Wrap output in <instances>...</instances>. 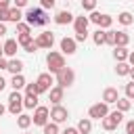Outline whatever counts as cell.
Returning a JSON list of instances; mask_svg holds the SVG:
<instances>
[{"mask_svg":"<svg viewBox=\"0 0 134 134\" xmlns=\"http://www.w3.org/2000/svg\"><path fill=\"white\" fill-rule=\"evenodd\" d=\"M126 134H134V119H130L126 124Z\"/></svg>","mask_w":134,"mask_h":134,"instance_id":"40","label":"cell"},{"mask_svg":"<svg viewBox=\"0 0 134 134\" xmlns=\"http://www.w3.org/2000/svg\"><path fill=\"white\" fill-rule=\"evenodd\" d=\"M46 65H48V71H50V73H59V71L65 67V57H63V52L50 50V52L46 54Z\"/></svg>","mask_w":134,"mask_h":134,"instance_id":"2","label":"cell"},{"mask_svg":"<svg viewBox=\"0 0 134 134\" xmlns=\"http://www.w3.org/2000/svg\"><path fill=\"white\" fill-rule=\"evenodd\" d=\"M73 15L69 13V10H59L57 15H54V23L57 25H67V23H73Z\"/></svg>","mask_w":134,"mask_h":134,"instance_id":"14","label":"cell"},{"mask_svg":"<svg viewBox=\"0 0 134 134\" xmlns=\"http://www.w3.org/2000/svg\"><path fill=\"white\" fill-rule=\"evenodd\" d=\"M52 75H50V71L48 73H40L38 75V80H36V84H38V94H42V92H48L50 88H52Z\"/></svg>","mask_w":134,"mask_h":134,"instance_id":"9","label":"cell"},{"mask_svg":"<svg viewBox=\"0 0 134 134\" xmlns=\"http://www.w3.org/2000/svg\"><path fill=\"white\" fill-rule=\"evenodd\" d=\"M130 77H132V82H134V67L130 69Z\"/></svg>","mask_w":134,"mask_h":134,"instance_id":"50","label":"cell"},{"mask_svg":"<svg viewBox=\"0 0 134 134\" xmlns=\"http://www.w3.org/2000/svg\"><path fill=\"white\" fill-rule=\"evenodd\" d=\"M6 67H8V61L4 57H0V69H6Z\"/></svg>","mask_w":134,"mask_h":134,"instance_id":"43","label":"cell"},{"mask_svg":"<svg viewBox=\"0 0 134 134\" xmlns=\"http://www.w3.org/2000/svg\"><path fill=\"white\" fill-rule=\"evenodd\" d=\"M90 130H92V119L90 117H84V119L77 121V132L80 134H90Z\"/></svg>","mask_w":134,"mask_h":134,"instance_id":"19","label":"cell"},{"mask_svg":"<svg viewBox=\"0 0 134 134\" xmlns=\"http://www.w3.org/2000/svg\"><path fill=\"white\" fill-rule=\"evenodd\" d=\"M25 77L21 75V73H15L13 75V80H10V86H13V90H21V88H25Z\"/></svg>","mask_w":134,"mask_h":134,"instance_id":"23","label":"cell"},{"mask_svg":"<svg viewBox=\"0 0 134 134\" xmlns=\"http://www.w3.org/2000/svg\"><path fill=\"white\" fill-rule=\"evenodd\" d=\"M130 69H132V65H130V63H126V61H117L115 73H117V75H130Z\"/></svg>","mask_w":134,"mask_h":134,"instance_id":"25","label":"cell"},{"mask_svg":"<svg viewBox=\"0 0 134 134\" xmlns=\"http://www.w3.org/2000/svg\"><path fill=\"white\" fill-rule=\"evenodd\" d=\"M23 13H21V8L19 6H13V8H8V21H13V23H19V21H23Z\"/></svg>","mask_w":134,"mask_h":134,"instance_id":"20","label":"cell"},{"mask_svg":"<svg viewBox=\"0 0 134 134\" xmlns=\"http://www.w3.org/2000/svg\"><path fill=\"white\" fill-rule=\"evenodd\" d=\"M23 19H25L31 27H38V25H46V23H48V17H46L44 8H29Z\"/></svg>","mask_w":134,"mask_h":134,"instance_id":"1","label":"cell"},{"mask_svg":"<svg viewBox=\"0 0 134 134\" xmlns=\"http://www.w3.org/2000/svg\"><path fill=\"white\" fill-rule=\"evenodd\" d=\"M57 75V84L59 86H63V88H69L73 82H75V73H73V69L71 67H63L59 73H54Z\"/></svg>","mask_w":134,"mask_h":134,"instance_id":"5","label":"cell"},{"mask_svg":"<svg viewBox=\"0 0 134 134\" xmlns=\"http://www.w3.org/2000/svg\"><path fill=\"white\" fill-rule=\"evenodd\" d=\"M34 124V119H31V115H25V113H21V115H17V126L21 128V130H27L29 126Z\"/></svg>","mask_w":134,"mask_h":134,"instance_id":"22","label":"cell"},{"mask_svg":"<svg viewBox=\"0 0 134 134\" xmlns=\"http://www.w3.org/2000/svg\"><path fill=\"white\" fill-rule=\"evenodd\" d=\"M128 48L126 46H113V57H115V61H128Z\"/></svg>","mask_w":134,"mask_h":134,"instance_id":"21","label":"cell"},{"mask_svg":"<svg viewBox=\"0 0 134 134\" xmlns=\"http://www.w3.org/2000/svg\"><path fill=\"white\" fill-rule=\"evenodd\" d=\"M6 69H8V71H10L13 75H15V73H21V71H23V61H21V59H15V57H13V59L8 61V67H6Z\"/></svg>","mask_w":134,"mask_h":134,"instance_id":"18","label":"cell"},{"mask_svg":"<svg viewBox=\"0 0 134 134\" xmlns=\"http://www.w3.org/2000/svg\"><path fill=\"white\" fill-rule=\"evenodd\" d=\"M34 38H31V34H19V38H17V42H19V46H25V44H29Z\"/></svg>","mask_w":134,"mask_h":134,"instance_id":"32","label":"cell"},{"mask_svg":"<svg viewBox=\"0 0 134 134\" xmlns=\"http://www.w3.org/2000/svg\"><path fill=\"white\" fill-rule=\"evenodd\" d=\"M117 111H121V113H126V111H130V107H132V103H130V98L126 96V98H117Z\"/></svg>","mask_w":134,"mask_h":134,"instance_id":"29","label":"cell"},{"mask_svg":"<svg viewBox=\"0 0 134 134\" xmlns=\"http://www.w3.org/2000/svg\"><path fill=\"white\" fill-rule=\"evenodd\" d=\"M25 94H38V84H36V82L25 84Z\"/></svg>","mask_w":134,"mask_h":134,"instance_id":"35","label":"cell"},{"mask_svg":"<svg viewBox=\"0 0 134 134\" xmlns=\"http://www.w3.org/2000/svg\"><path fill=\"white\" fill-rule=\"evenodd\" d=\"M13 2H15V6H19V8L27 6V0H13Z\"/></svg>","mask_w":134,"mask_h":134,"instance_id":"42","label":"cell"},{"mask_svg":"<svg viewBox=\"0 0 134 134\" xmlns=\"http://www.w3.org/2000/svg\"><path fill=\"white\" fill-rule=\"evenodd\" d=\"M130 36L126 31H115V46H128Z\"/></svg>","mask_w":134,"mask_h":134,"instance_id":"27","label":"cell"},{"mask_svg":"<svg viewBox=\"0 0 134 134\" xmlns=\"http://www.w3.org/2000/svg\"><path fill=\"white\" fill-rule=\"evenodd\" d=\"M88 23H90V19L88 17H75L73 19V27H75V34H86V29H88Z\"/></svg>","mask_w":134,"mask_h":134,"instance_id":"15","label":"cell"},{"mask_svg":"<svg viewBox=\"0 0 134 134\" xmlns=\"http://www.w3.org/2000/svg\"><path fill=\"white\" fill-rule=\"evenodd\" d=\"M86 38H88V31L86 34H75V42H86Z\"/></svg>","mask_w":134,"mask_h":134,"instance_id":"41","label":"cell"},{"mask_svg":"<svg viewBox=\"0 0 134 134\" xmlns=\"http://www.w3.org/2000/svg\"><path fill=\"white\" fill-rule=\"evenodd\" d=\"M44 134H59V124H54V121L46 124L44 126Z\"/></svg>","mask_w":134,"mask_h":134,"instance_id":"30","label":"cell"},{"mask_svg":"<svg viewBox=\"0 0 134 134\" xmlns=\"http://www.w3.org/2000/svg\"><path fill=\"white\" fill-rule=\"evenodd\" d=\"M67 117H69V111H67L65 107L54 105V107L50 109V119H52L54 124H63V121H67Z\"/></svg>","mask_w":134,"mask_h":134,"instance_id":"10","label":"cell"},{"mask_svg":"<svg viewBox=\"0 0 134 134\" xmlns=\"http://www.w3.org/2000/svg\"><path fill=\"white\" fill-rule=\"evenodd\" d=\"M107 113H109V105H107L105 100H103V103H96V105H92V107L88 109L90 119H103Z\"/></svg>","mask_w":134,"mask_h":134,"instance_id":"8","label":"cell"},{"mask_svg":"<svg viewBox=\"0 0 134 134\" xmlns=\"http://www.w3.org/2000/svg\"><path fill=\"white\" fill-rule=\"evenodd\" d=\"M63 134H80V132H77V128H65Z\"/></svg>","mask_w":134,"mask_h":134,"instance_id":"44","label":"cell"},{"mask_svg":"<svg viewBox=\"0 0 134 134\" xmlns=\"http://www.w3.org/2000/svg\"><path fill=\"white\" fill-rule=\"evenodd\" d=\"M4 54V44H0V57Z\"/></svg>","mask_w":134,"mask_h":134,"instance_id":"51","label":"cell"},{"mask_svg":"<svg viewBox=\"0 0 134 134\" xmlns=\"http://www.w3.org/2000/svg\"><path fill=\"white\" fill-rule=\"evenodd\" d=\"M23 50H25V52H36V50H38V44H36V40H31L29 44H25V46H23Z\"/></svg>","mask_w":134,"mask_h":134,"instance_id":"36","label":"cell"},{"mask_svg":"<svg viewBox=\"0 0 134 134\" xmlns=\"http://www.w3.org/2000/svg\"><path fill=\"white\" fill-rule=\"evenodd\" d=\"M82 8H84V10H90V13H92V10L96 8V0H82Z\"/></svg>","mask_w":134,"mask_h":134,"instance_id":"34","label":"cell"},{"mask_svg":"<svg viewBox=\"0 0 134 134\" xmlns=\"http://www.w3.org/2000/svg\"><path fill=\"white\" fill-rule=\"evenodd\" d=\"M17 31H19V34H29V31H31V25L19 21V23H17Z\"/></svg>","mask_w":134,"mask_h":134,"instance_id":"33","label":"cell"},{"mask_svg":"<svg viewBox=\"0 0 134 134\" xmlns=\"http://www.w3.org/2000/svg\"><path fill=\"white\" fill-rule=\"evenodd\" d=\"M126 96L132 100L134 98V82H130V84H126Z\"/></svg>","mask_w":134,"mask_h":134,"instance_id":"37","label":"cell"},{"mask_svg":"<svg viewBox=\"0 0 134 134\" xmlns=\"http://www.w3.org/2000/svg\"><path fill=\"white\" fill-rule=\"evenodd\" d=\"M117 21H119L121 25H132V23H134V17H132V13L124 10V13H119V15H117Z\"/></svg>","mask_w":134,"mask_h":134,"instance_id":"28","label":"cell"},{"mask_svg":"<svg viewBox=\"0 0 134 134\" xmlns=\"http://www.w3.org/2000/svg\"><path fill=\"white\" fill-rule=\"evenodd\" d=\"M21 109H23V96L19 94V90H13L8 96V111L13 115H21Z\"/></svg>","mask_w":134,"mask_h":134,"instance_id":"6","label":"cell"},{"mask_svg":"<svg viewBox=\"0 0 134 134\" xmlns=\"http://www.w3.org/2000/svg\"><path fill=\"white\" fill-rule=\"evenodd\" d=\"M4 111H6V107H4V105H0V117L4 115Z\"/></svg>","mask_w":134,"mask_h":134,"instance_id":"49","label":"cell"},{"mask_svg":"<svg viewBox=\"0 0 134 134\" xmlns=\"http://www.w3.org/2000/svg\"><path fill=\"white\" fill-rule=\"evenodd\" d=\"M10 0H0V8H10Z\"/></svg>","mask_w":134,"mask_h":134,"instance_id":"45","label":"cell"},{"mask_svg":"<svg viewBox=\"0 0 134 134\" xmlns=\"http://www.w3.org/2000/svg\"><path fill=\"white\" fill-rule=\"evenodd\" d=\"M75 48H77L75 38H67V36H65V38L61 40V52H63V54H73Z\"/></svg>","mask_w":134,"mask_h":134,"instance_id":"12","label":"cell"},{"mask_svg":"<svg viewBox=\"0 0 134 134\" xmlns=\"http://www.w3.org/2000/svg\"><path fill=\"white\" fill-rule=\"evenodd\" d=\"M88 19H90V23H96L100 29H109L111 23H113V17L111 15H105V13H98V10H92Z\"/></svg>","mask_w":134,"mask_h":134,"instance_id":"4","label":"cell"},{"mask_svg":"<svg viewBox=\"0 0 134 134\" xmlns=\"http://www.w3.org/2000/svg\"><path fill=\"white\" fill-rule=\"evenodd\" d=\"M117 98H119V92H117V88H105V92H103V100H105L107 105H113V103H117Z\"/></svg>","mask_w":134,"mask_h":134,"instance_id":"16","label":"cell"},{"mask_svg":"<svg viewBox=\"0 0 134 134\" xmlns=\"http://www.w3.org/2000/svg\"><path fill=\"white\" fill-rule=\"evenodd\" d=\"M92 42L96 44V46H103V44H107V40H105V29H96L94 34H92Z\"/></svg>","mask_w":134,"mask_h":134,"instance_id":"26","label":"cell"},{"mask_svg":"<svg viewBox=\"0 0 134 134\" xmlns=\"http://www.w3.org/2000/svg\"><path fill=\"white\" fill-rule=\"evenodd\" d=\"M121 119H124V113L121 111H109L105 117H103V128L105 130H115L119 124H121Z\"/></svg>","mask_w":134,"mask_h":134,"instance_id":"3","label":"cell"},{"mask_svg":"<svg viewBox=\"0 0 134 134\" xmlns=\"http://www.w3.org/2000/svg\"><path fill=\"white\" fill-rule=\"evenodd\" d=\"M17 48H19V42H17V40H13V38H10V40H6V42H4V54H6V57H10V59H13V57L17 54Z\"/></svg>","mask_w":134,"mask_h":134,"instance_id":"17","label":"cell"},{"mask_svg":"<svg viewBox=\"0 0 134 134\" xmlns=\"http://www.w3.org/2000/svg\"><path fill=\"white\" fill-rule=\"evenodd\" d=\"M31 119H34V126H42V128H44V126L48 124V119H50V109L38 105L36 111H34V117H31Z\"/></svg>","mask_w":134,"mask_h":134,"instance_id":"7","label":"cell"},{"mask_svg":"<svg viewBox=\"0 0 134 134\" xmlns=\"http://www.w3.org/2000/svg\"><path fill=\"white\" fill-rule=\"evenodd\" d=\"M36 44H38V48H52V44H54V36H52V31H42V34H38V38H36Z\"/></svg>","mask_w":134,"mask_h":134,"instance_id":"11","label":"cell"},{"mask_svg":"<svg viewBox=\"0 0 134 134\" xmlns=\"http://www.w3.org/2000/svg\"><path fill=\"white\" fill-rule=\"evenodd\" d=\"M63 90H65V88H63V86H59V84H57V86H52V88L48 90V96H50L52 105H61V100H63V94H65Z\"/></svg>","mask_w":134,"mask_h":134,"instance_id":"13","label":"cell"},{"mask_svg":"<svg viewBox=\"0 0 134 134\" xmlns=\"http://www.w3.org/2000/svg\"><path fill=\"white\" fill-rule=\"evenodd\" d=\"M54 2L57 0H40V6L42 8H54Z\"/></svg>","mask_w":134,"mask_h":134,"instance_id":"38","label":"cell"},{"mask_svg":"<svg viewBox=\"0 0 134 134\" xmlns=\"http://www.w3.org/2000/svg\"><path fill=\"white\" fill-rule=\"evenodd\" d=\"M4 86H6V80H4V77H2V75H0V90H2V88H4Z\"/></svg>","mask_w":134,"mask_h":134,"instance_id":"48","label":"cell"},{"mask_svg":"<svg viewBox=\"0 0 134 134\" xmlns=\"http://www.w3.org/2000/svg\"><path fill=\"white\" fill-rule=\"evenodd\" d=\"M4 34H6V25L0 21V36H4Z\"/></svg>","mask_w":134,"mask_h":134,"instance_id":"46","label":"cell"},{"mask_svg":"<svg viewBox=\"0 0 134 134\" xmlns=\"http://www.w3.org/2000/svg\"><path fill=\"white\" fill-rule=\"evenodd\" d=\"M128 63L134 67V52H130V54H128Z\"/></svg>","mask_w":134,"mask_h":134,"instance_id":"47","label":"cell"},{"mask_svg":"<svg viewBox=\"0 0 134 134\" xmlns=\"http://www.w3.org/2000/svg\"><path fill=\"white\" fill-rule=\"evenodd\" d=\"M0 21H2V23L8 21V8H0Z\"/></svg>","mask_w":134,"mask_h":134,"instance_id":"39","label":"cell"},{"mask_svg":"<svg viewBox=\"0 0 134 134\" xmlns=\"http://www.w3.org/2000/svg\"><path fill=\"white\" fill-rule=\"evenodd\" d=\"M23 107L25 109H36L38 107V94H25L23 96Z\"/></svg>","mask_w":134,"mask_h":134,"instance_id":"24","label":"cell"},{"mask_svg":"<svg viewBox=\"0 0 134 134\" xmlns=\"http://www.w3.org/2000/svg\"><path fill=\"white\" fill-rule=\"evenodd\" d=\"M105 40L109 46H115V31L113 29H105Z\"/></svg>","mask_w":134,"mask_h":134,"instance_id":"31","label":"cell"}]
</instances>
